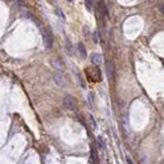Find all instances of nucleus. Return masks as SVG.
Instances as JSON below:
<instances>
[{"mask_svg":"<svg viewBox=\"0 0 164 164\" xmlns=\"http://www.w3.org/2000/svg\"><path fill=\"white\" fill-rule=\"evenodd\" d=\"M42 34H43L44 46H46L47 49H50V48H52V46H53V38H52V34H50V32H49V30H46V29H43Z\"/></svg>","mask_w":164,"mask_h":164,"instance_id":"nucleus-1","label":"nucleus"},{"mask_svg":"<svg viewBox=\"0 0 164 164\" xmlns=\"http://www.w3.org/2000/svg\"><path fill=\"white\" fill-rule=\"evenodd\" d=\"M63 105H65L66 109L75 110L76 109V100H75V97H72L71 95H66L63 97Z\"/></svg>","mask_w":164,"mask_h":164,"instance_id":"nucleus-2","label":"nucleus"},{"mask_svg":"<svg viewBox=\"0 0 164 164\" xmlns=\"http://www.w3.org/2000/svg\"><path fill=\"white\" fill-rule=\"evenodd\" d=\"M53 80L58 86H63L65 82H66V77H65L63 71H54L53 72Z\"/></svg>","mask_w":164,"mask_h":164,"instance_id":"nucleus-3","label":"nucleus"},{"mask_svg":"<svg viewBox=\"0 0 164 164\" xmlns=\"http://www.w3.org/2000/svg\"><path fill=\"white\" fill-rule=\"evenodd\" d=\"M91 62L96 67H99L100 65H102V56L100 53H92L91 54Z\"/></svg>","mask_w":164,"mask_h":164,"instance_id":"nucleus-4","label":"nucleus"},{"mask_svg":"<svg viewBox=\"0 0 164 164\" xmlns=\"http://www.w3.org/2000/svg\"><path fill=\"white\" fill-rule=\"evenodd\" d=\"M106 73H107L109 80H114L115 71H114V65H112L111 62H107V63H106Z\"/></svg>","mask_w":164,"mask_h":164,"instance_id":"nucleus-5","label":"nucleus"},{"mask_svg":"<svg viewBox=\"0 0 164 164\" xmlns=\"http://www.w3.org/2000/svg\"><path fill=\"white\" fill-rule=\"evenodd\" d=\"M52 63L54 67V71H63V63H62V61L59 58H53Z\"/></svg>","mask_w":164,"mask_h":164,"instance_id":"nucleus-6","label":"nucleus"},{"mask_svg":"<svg viewBox=\"0 0 164 164\" xmlns=\"http://www.w3.org/2000/svg\"><path fill=\"white\" fill-rule=\"evenodd\" d=\"M77 49H78V52H80L81 57L82 58H86V49H85V46H83L82 43H78L77 44Z\"/></svg>","mask_w":164,"mask_h":164,"instance_id":"nucleus-7","label":"nucleus"},{"mask_svg":"<svg viewBox=\"0 0 164 164\" xmlns=\"http://www.w3.org/2000/svg\"><path fill=\"white\" fill-rule=\"evenodd\" d=\"M97 144H99V148L100 149H105L106 148V143H105V140H104V138L102 137H99L97 138Z\"/></svg>","mask_w":164,"mask_h":164,"instance_id":"nucleus-8","label":"nucleus"},{"mask_svg":"<svg viewBox=\"0 0 164 164\" xmlns=\"http://www.w3.org/2000/svg\"><path fill=\"white\" fill-rule=\"evenodd\" d=\"M100 12H101V14H102V16H106L107 14H109V13H107V9H106V5L102 1L100 3Z\"/></svg>","mask_w":164,"mask_h":164,"instance_id":"nucleus-9","label":"nucleus"},{"mask_svg":"<svg viewBox=\"0 0 164 164\" xmlns=\"http://www.w3.org/2000/svg\"><path fill=\"white\" fill-rule=\"evenodd\" d=\"M94 4H95V0H85V5H86L87 10H92Z\"/></svg>","mask_w":164,"mask_h":164,"instance_id":"nucleus-10","label":"nucleus"},{"mask_svg":"<svg viewBox=\"0 0 164 164\" xmlns=\"http://www.w3.org/2000/svg\"><path fill=\"white\" fill-rule=\"evenodd\" d=\"M88 121H90V125H91V129H95L96 128V121L92 115H88Z\"/></svg>","mask_w":164,"mask_h":164,"instance_id":"nucleus-11","label":"nucleus"},{"mask_svg":"<svg viewBox=\"0 0 164 164\" xmlns=\"http://www.w3.org/2000/svg\"><path fill=\"white\" fill-rule=\"evenodd\" d=\"M92 41H94L95 43H99V42H100V38H99V33H97V32H94V33H92Z\"/></svg>","mask_w":164,"mask_h":164,"instance_id":"nucleus-12","label":"nucleus"},{"mask_svg":"<svg viewBox=\"0 0 164 164\" xmlns=\"http://www.w3.org/2000/svg\"><path fill=\"white\" fill-rule=\"evenodd\" d=\"M67 49H68V53L72 54V46H71V42L67 41Z\"/></svg>","mask_w":164,"mask_h":164,"instance_id":"nucleus-13","label":"nucleus"},{"mask_svg":"<svg viewBox=\"0 0 164 164\" xmlns=\"http://www.w3.org/2000/svg\"><path fill=\"white\" fill-rule=\"evenodd\" d=\"M126 164H133V162H131V159H130V158H129V157L126 158Z\"/></svg>","mask_w":164,"mask_h":164,"instance_id":"nucleus-14","label":"nucleus"},{"mask_svg":"<svg viewBox=\"0 0 164 164\" xmlns=\"http://www.w3.org/2000/svg\"><path fill=\"white\" fill-rule=\"evenodd\" d=\"M67 1H70V3H72V1H73V0H67Z\"/></svg>","mask_w":164,"mask_h":164,"instance_id":"nucleus-15","label":"nucleus"}]
</instances>
